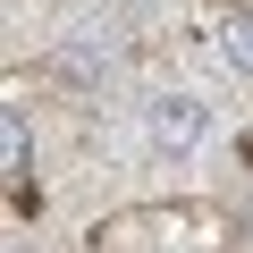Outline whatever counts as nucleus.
<instances>
[{"mask_svg": "<svg viewBox=\"0 0 253 253\" xmlns=\"http://www.w3.org/2000/svg\"><path fill=\"white\" fill-rule=\"evenodd\" d=\"M0 135H9V169H26V110L0 118Z\"/></svg>", "mask_w": 253, "mask_h": 253, "instance_id": "3", "label": "nucleus"}, {"mask_svg": "<svg viewBox=\"0 0 253 253\" xmlns=\"http://www.w3.org/2000/svg\"><path fill=\"white\" fill-rule=\"evenodd\" d=\"M219 59H228L236 76H253V17H228V26H219Z\"/></svg>", "mask_w": 253, "mask_h": 253, "instance_id": "2", "label": "nucleus"}, {"mask_svg": "<svg viewBox=\"0 0 253 253\" xmlns=\"http://www.w3.org/2000/svg\"><path fill=\"white\" fill-rule=\"evenodd\" d=\"M144 144H152L161 161H194V152L211 144V110H203L194 93H152V101H144Z\"/></svg>", "mask_w": 253, "mask_h": 253, "instance_id": "1", "label": "nucleus"}]
</instances>
